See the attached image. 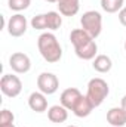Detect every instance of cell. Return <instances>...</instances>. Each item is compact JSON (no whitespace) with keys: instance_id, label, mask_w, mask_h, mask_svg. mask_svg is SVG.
Returning <instances> with one entry per match:
<instances>
[{"instance_id":"obj_4","label":"cell","mask_w":126,"mask_h":127,"mask_svg":"<svg viewBox=\"0 0 126 127\" xmlns=\"http://www.w3.org/2000/svg\"><path fill=\"white\" fill-rule=\"evenodd\" d=\"M0 90L7 97H16L22 92V81L18 75L4 74L0 80Z\"/></svg>"},{"instance_id":"obj_15","label":"cell","mask_w":126,"mask_h":127,"mask_svg":"<svg viewBox=\"0 0 126 127\" xmlns=\"http://www.w3.org/2000/svg\"><path fill=\"white\" fill-rule=\"evenodd\" d=\"M48 118L55 124L65 123L67 118H68V109L63 105H52L48 109Z\"/></svg>"},{"instance_id":"obj_17","label":"cell","mask_w":126,"mask_h":127,"mask_svg":"<svg viewBox=\"0 0 126 127\" xmlns=\"http://www.w3.org/2000/svg\"><path fill=\"white\" fill-rule=\"evenodd\" d=\"M125 0H101V7L107 13H116L123 9Z\"/></svg>"},{"instance_id":"obj_6","label":"cell","mask_w":126,"mask_h":127,"mask_svg":"<svg viewBox=\"0 0 126 127\" xmlns=\"http://www.w3.org/2000/svg\"><path fill=\"white\" fill-rule=\"evenodd\" d=\"M6 28H7V32L9 35L12 37H21L27 32V28H28V21L27 18L22 15V13H15L9 18L7 24H6Z\"/></svg>"},{"instance_id":"obj_9","label":"cell","mask_w":126,"mask_h":127,"mask_svg":"<svg viewBox=\"0 0 126 127\" xmlns=\"http://www.w3.org/2000/svg\"><path fill=\"white\" fill-rule=\"evenodd\" d=\"M82 97V93L77 87H68L65 89L63 93H61V97H60V102L61 105L65 106L67 109H73L74 105L77 103V100Z\"/></svg>"},{"instance_id":"obj_5","label":"cell","mask_w":126,"mask_h":127,"mask_svg":"<svg viewBox=\"0 0 126 127\" xmlns=\"http://www.w3.org/2000/svg\"><path fill=\"white\" fill-rule=\"evenodd\" d=\"M37 87L45 95H54L60 89V80L54 72H42L37 77Z\"/></svg>"},{"instance_id":"obj_20","label":"cell","mask_w":126,"mask_h":127,"mask_svg":"<svg viewBox=\"0 0 126 127\" xmlns=\"http://www.w3.org/2000/svg\"><path fill=\"white\" fill-rule=\"evenodd\" d=\"M13 120H15V115H13L12 111H9V109H1L0 111V126L13 123Z\"/></svg>"},{"instance_id":"obj_16","label":"cell","mask_w":126,"mask_h":127,"mask_svg":"<svg viewBox=\"0 0 126 127\" xmlns=\"http://www.w3.org/2000/svg\"><path fill=\"white\" fill-rule=\"evenodd\" d=\"M92 66H94V69L96 72L105 74V72H108V71L113 68V61H111V58L107 56V55H96L95 59H94V62H92Z\"/></svg>"},{"instance_id":"obj_22","label":"cell","mask_w":126,"mask_h":127,"mask_svg":"<svg viewBox=\"0 0 126 127\" xmlns=\"http://www.w3.org/2000/svg\"><path fill=\"white\" fill-rule=\"evenodd\" d=\"M120 106H122V108L126 111V95L123 96V97H122V100H120Z\"/></svg>"},{"instance_id":"obj_14","label":"cell","mask_w":126,"mask_h":127,"mask_svg":"<svg viewBox=\"0 0 126 127\" xmlns=\"http://www.w3.org/2000/svg\"><path fill=\"white\" fill-rule=\"evenodd\" d=\"M96 52H98V44H96L95 40H92L91 43H88V44H85V46H82L79 49H74L76 56L79 59H83V61H92V59H95Z\"/></svg>"},{"instance_id":"obj_23","label":"cell","mask_w":126,"mask_h":127,"mask_svg":"<svg viewBox=\"0 0 126 127\" xmlns=\"http://www.w3.org/2000/svg\"><path fill=\"white\" fill-rule=\"evenodd\" d=\"M0 127H15V124L13 123H9V124H1Z\"/></svg>"},{"instance_id":"obj_26","label":"cell","mask_w":126,"mask_h":127,"mask_svg":"<svg viewBox=\"0 0 126 127\" xmlns=\"http://www.w3.org/2000/svg\"><path fill=\"white\" fill-rule=\"evenodd\" d=\"M125 50H126V41H125Z\"/></svg>"},{"instance_id":"obj_8","label":"cell","mask_w":126,"mask_h":127,"mask_svg":"<svg viewBox=\"0 0 126 127\" xmlns=\"http://www.w3.org/2000/svg\"><path fill=\"white\" fill-rule=\"evenodd\" d=\"M28 106L31 108V111L37 112V114H42L45 111H48V99L46 95L42 93L40 90L39 92H33L31 95L28 96Z\"/></svg>"},{"instance_id":"obj_11","label":"cell","mask_w":126,"mask_h":127,"mask_svg":"<svg viewBox=\"0 0 126 127\" xmlns=\"http://www.w3.org/2000/svg\"><path fill=\"white\" fill-rule=\"evenodd\" d=\"M107 121L113 127H123L126 124V111L122 106H114L107 112Z\"/></svg>"},{"instance_id":"obj_19","label":"cell","mask_w":126,"mask_h":127,"mask_svg":"<svg viewBox=\"0 0 126 127\" xmlns=\"http://www.w3.org/2000/svg\"><path fill=\"white\" fill-rule=\"evenodd\" d=\"M30 24H31V28H34V30H39V31L48 30V21H46V15L45 13H40V15L33 16Z\"/></svg>"},{"instance_id":"obj_10","label":"cell","mask_w":126,"mask_h":127,"mask_svg":"<svg viewBox=\"0 0 126 127\" xmlns=\"http://www.w3.org/2000/svg\"><path fill=\"white\" fill-rule=\"evenodd\" d=\"M94 103L89 100V97L85 95H82V97L77 100V103L74 105V108L71 109L73 111V114L76 115V117H79V118H85V117H88V115H91V112L94 111Z\"/></svg>"},{"instance_id":"obj_1","label":"cell","mask_w":126,"mask_h":127,"mask_svg":"<svg viewBox=\"0 0 126 127\" xmlns=\"http://www.w3.org/2000/svg\"><path fill=\"white\" fill-rule=\"evenodd\" d=\"M37 47L42 58L48 64L60 62L63 58V47L57 38V35L51 31L42 32L37 38Z\"/></svg>"},{"instance_id":"obj_3","label":"cell","mask_w":126,"mask_h":127,"mask_svg":"<svg viewBox=\"0 0 126 127\" xmlns=\"http://www.w3.org/2000/svg\"><path fill=\"white\" fill-rule=\"evenodd\" d=\"M80 25L91 37L96 38L102 31V16L96 10H88L82 15Z\"/></svg>"},{"instance_id":"obj_7","label":"cell","mask_w":126,"mask_h":127,"mask_svg":"<svg viewBox=\"0 0 126 127\" xmlns=\"http://www.w3.org/2000/svg\"><path fill=\"white\" fill-rule=\"evenodd\" d=\"M9 66L16 74H25L31 69V59L22 52H15L9 58Z\"/></svg>"},{"instance_id":"obj_21","label":"cell","mask_w":126,"mask_h":127,"mask_svg":"<svg viewBox=\"0 0 126 127\" xmlns=\"http://www.w3.org/2000/svg\"><path fill=\"white\" fill-rule=\"evenodd\" d=\"M119 21L123 27H126V6H123V9L119 12Z\"/></svg>"},{"instance_id":"obj_25","label":"cell","mask_w":126,"mask_h":127,"mask_svg":"<svg viewBox=\"0 0 126 127\" xmlns=\"http://www.w3.org/2000/svg\"><path fill=\"white\" fill-rule=\"evenodd\" d=\"M67 127H77V126H67Z\"/></svg>"},{"instance_id":"obj_13","label":"cell","mask_w":126,"mask_h":127,"mask_svg":"<svg viewBox=\"0 0 126 127\" xmlns=\"http://www.w3.org/2000/svg\"><path fill=\"white\" fill-rule=\"evenodd\" d=\"M57 6L63 16H74L80 9V0H58Z\"/></svg>"},{"instance_id":"obj_2","label":"cell","mask_w":126,"mask_h":127,"mask_svg":"<svg viewBox=\"0 0 126 127\" xmlns=\"http://www.w3.org/2000/svg\"><path fill=\"white\" fill-rule=\"evenodd\" d=\"M110 93V87H108V83L101 78V77H95L91 78L89 83H88V92L86 96L89 97V100L94 103V106H99Z\"/></svg>"},{"instance_id":"obj_18","label":"cell","mask_w":126,"mask_h":127,"mask_svg":"<svg viewBox=\"0 0 126 127\" xmlns=\"http://www.w3.org/2000/svg\"><path fill=\"white\" fill-rule=\"evenodd\" d=\"M30 4H31V0H7L9 9L13 10V12H16V13H19V12L28 9Z\"/></svg>"},{"instance_id":"obj_24","label":"cell","mask_w":126,"mask_h":127,"mask_svg":"<svg viewBox=\"0 0 126 127\" xmlns=\"http://www.w3.org/2000/svg\"><path fill=\"white\" fill-rule=\"evenodd\" d=\"M45 1H48V3H57L58 0H45Z\"/></svg>"},{"instance_id":"obj_12","label":"cell","mask_w":126,"mask_h":127,"mask_svg":"<svg viewBox=\"0 0 126 127\" xmlns=\"http://www.w3.org/2000/svg\"><path fill=\"white\" fill-rule=\"evenodd\" d=\"M92 40H95V38L91 37L83 28H74L73 31L70 32V41H71V44H73L74 49H79V47L91 43Z\"/></svg>"}]
</instances>
